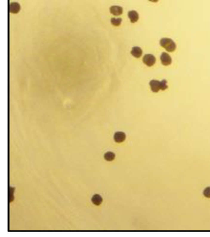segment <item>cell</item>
<instances>
[{
    "label": "cell",
    "instance_id": "obj_1",
    "mask_svg": "<svg viewBox=\"0 0 210 237\" xmlns=\"http://www.w3.org/2000/svg\"><path fill=\"white\" fill-rule=\"evenodd\" d=\"M160 44L168 52H173L176 48V45L174 41L169 38H163L160 41Z\"/></svg>",
    "mask_w": 210,
    "mask_h": 237
},
{
    "label": "cell",
    "instance_id": "obj_2",
    "mask_svg": "<svg viewBox=\"0 0 210 237\" xmlns=\"http://www.w3.org/2000/svg\"><path fill=\"white\" fill-rule=\"evenodd\" d=\"M142 61L143 62H144L146 65H147L148 67H152V66L155 64L156 62V58L153 54H147L143 57Z\"/></svg>",
    "mask_w": 210,
    "mask_h": 237
},
{
    "label": "cell",
    "instance_id": "obj_3",
    "mask_svg": "<svg viewBox=\"0 0 210 237\" xmlns=\"http://www.w3.org/2000/svg\"><path fill=\"white\" fill-rule=\"evenodd\" d=\"M149 85L150 87L151 90L154 93H157L160 90H161V82L157 80H152L149 82Z\"/></svg>",
    "mask_w": 210,
    "mask_h": 237
},
{
    "label": "cell",
    "instance_id": "obj_4",
    "mask_svg": "<svg viewBox=\"0 0 210 237\" xmlns=\"http://www.w3.org/2000/svg\"><path fill=\"white\" fill-rule=\"evenodd\" d=\"M160 61L163 65L168 66L172 62V59L170 55L167 53H163L160 56Z\"/></svg>",
    "mask_w": 210,
    "mask_h": 237
},
{
    "label": "cell",
    "instance_id": "obj_5",
    "mask_svg": "<svg viewBox=\"0 0 210 237\" xmlns=\"http://www.w3.org/2000/svg\"><path fill=\"white\" fill-rule=\"evenodd\" d=\"M114 140L116 143H120L123 142L126 139V135L125 133L121 132H117L114 135Z\"/></svg>",
    "mask_w": 210,
    "mask_h": 237
},
{
    "label": "cell",
    "instance_id": "obj_6",
    "mask_svg": "<svg viewBox=\"0 0 210 237\" xmlns=\"http://www.w3.org/2000/svg\"><path fill=\"white\" fill-rule=\"evenodd\" d=\"M20 9H21V6L20 4H19L18 3L14 2V3H11L10 4H9V11L11 13L17 14L19 11H20Z\"/></svg>",
    "mask_w": 210,
    "mask_h": 237
},
{
    "label": "cell",
    "instance_id": "obj_7",
    "mask_svg": "<svg viewBox=\"0 0 210 237\" xmlns=\"http://www.w3.org/2000/svg\"><path fill=\"white\" fill-rule=\"evenodd\" d=\"M110 12L114 16H120L123 13V8L118 6H113L110 8Z\"/></svg>",
    "mask_w": 210,
    "mask_h": 237
},
{
    "label": "cell",
    "instance_id": "obj_8",
    "mask_svg": "<svg viewBox=\"0 0 210 237\" xmlns=\"http://www.w3.org/2000/svg\"><path fill=\"white\" fill-rule=\"evenodd\" d=\"M128 15L131 23H135L139 19V14L136 11H129Z\"/></svg>",
    "mask_w": 210,
    "mask_h": 237
},
{
    "label": "cell",
    "instance_id": "obj_9",
    "mask_svg": "<svg viewBox=\"0 0 210 237\" xmlns=\"http://www.w3.org/2000/svg\"><path fill=\"white\" fill-rule=\"evenodd\" d=\"M131 53L134 57H135V58H139L142 54V50L140 47L135 46L132 48Z\"/></svg>",
    "mask_w": 210,
    "mask_h": 237
},
{
    "label": "cell",
    "instance_id": "obj_10",
    "mask_svg": "<svg viewBox=\"0 0 210 237\" xmlns=\"http://www.w3.org/2000/svg\"><path fill=\"white\" fill-rule=\"evenodd\" d=\"M91 201L94 204L99 206L102 202V198L99 195H94L91 199Z\"/></svg>",
    "mask_w": 210,
    "mask_h": 237
},
{
    "label": "cell",
    "instance_id": "obj_11",
    "mask_svg": "<svg viewBox=\"0 0 210 237\" xmlns=\"http://www.w3.org/2000/svg\"><path fill=\"white\" fill-rule=\"evenodd\" d=\"M115 155L112 152H107L104 155V158L107 161H112L115 159Z\"/></svg>",
    "mask_w": 210,
    "mask_h": 237
},
{
    "label": "cell",
    "instance_id": "obj_12",
    "mask_svg": "<svg viewBox=\"0 0 210 237\" xmlns=\"http://www.w3.org/2000/svg\"><path fill=\"white\" fill-rule=\"evenodd\" d=\"M122 19L121 18H112L111 23L114 26H119L121 23Z\"/></svg>",
    "mask_w": 210,
    "mask_h": 237
},
{
    "label": "cell",
    "instance_id": "obj_13",
    "mask_svg": "<svg viewBox=\"0 0 210 237\" xmlns=\"http://www.w3.org/2000/svg\"><path fill=\"white\" fill-rule=\"evenodd\" d=\"M161 90L164 91L168 88L167 85V81L166 80H163L162 81H161Z\"/></svg>",
    "mask_w": 210,
    "mask_h": 237
},
{
    "label": "cell",
    "instance_id": "obj_14",
    "mask_svg": "<svg viewBox=\"0 0 210 237\" xmlns=\"http://www.w3.org/2000/svg\"><path fill=\"white\" fill-rule=\"evenodd\" d=\"M203 195L206 198H210V187H207L204 189Z\"/></svg>",
    "mask_w": 210,
    "mask_h": 237
},
{
    "label": "cell",
    "instance_id": "obj_15",
    "mask_svg": "<svg viewBox=\"0 0 210 237\" xmlns=\"http://www.w3.org/2000/svg\"><path fill=\"white\" fill-rule=\"evenodd\" d=\"M149 1L152 3H157L158 1V0H149Z\"/></svg>",
    "mask_w": 210,
    "mask_h": 237
}]
</instances>
